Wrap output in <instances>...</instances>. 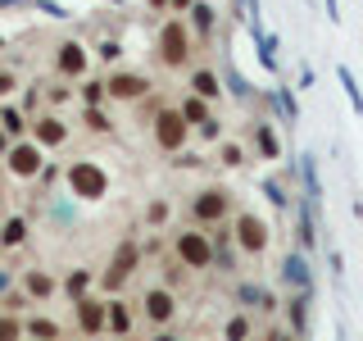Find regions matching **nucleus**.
Instances as JSON below:
<instances>
[{"label": "nucleus", "instance_id": "f257e3e1", "mask_svg": "<svg viewBox=\"0 0 363 341\" xmlns=\"http://www.w3.org/2000/svg\"><path fill=\"white\" fill-rule=\"evenodd\" d=\"M64 182H68V196L73 200H105L109 196V178L96 159H73L64 168Z\"/></svg>", "mask_w": 363, "mask_h": 341}, {"label": "nucleus", "instance_id": "f03ea898", "mask_svg": "<svg viewBox=\"0 0 363 341\" xmlns=\"http://www.w3.org/2000/svg\"><path fill=\"white\" fill-rule=\"evenodd\" d=\"M173 259L186 273H200V269H213V242L204 227H182L173 237Z\"/></svg>", "mask_w": 363, "mask_h": 341}, {"label": "nucleus", "instance_id": "7ed1b4c3", "mask_svg": "<svg viewBox=\"0 0 363 341\" xmlns=\"http://www.w3.org/2000/svg\"><path fill=\"white\" fill-rule=\"evenodd\" d=\"M236 210V200H232V191L227 187H200L196 196H191V219H196V227H218L227 214Z\"/></svg>", "mask_w": 363, "mask_h": 341}, {"label": "nucleus", "instance_id": "20e7f679", "mask_svg": "<svg viewBox=\"0 0 363 341\" xmlns=\"http://www.w3.org/2000/svg\"><path fill=\"white\" fill-rule=\"evenodd\" d=\"M136 269H141V246H136L132 237H128V242H118V246H113L109 269L100 273V287H105V291H123V287H128V278H132Z\"/></svg>", "mask_w": 363, "mask_h": 341}, {"label": "nucleus", "instance_id": "39448f33", "mask_svg": "<svg viewBox=\"0 0 363 341\" xmlns=\"http://www.w3.org/2000/svg\"><path fill=\"white\" fill-rule=\"evenodd\" d=\"M150 132H155V146L164 155H182V146H186V136H191V123L182 119L177 109H159L155 123H150Z\"/></svg>", "mask_w": 363, "mask_h": 341}, {"label": "nucleus", "instance_id": "423d86ee", "mask_svg": "<svg viewBox=\"0 0 363 341\" xmlns=\"http://www.w3.org/2000/svg\"><path fill=\"white\" fill-rule=\"evenodd\" d=\"M5 168L14 173L18 182H32L45 168V151L32 136H23V141H9V151H5Z\"/></svg>", "mask_w": 363, "mask_h": 341}, {"label": "nucleus", "instance_id": "0eeeda50", "mask_svg": "<svg viewBox=\"0 0 363 341\" xmlns=\"http://www.w3.org/2000/svg\"><path fill=\"white\" fill-rule=\"evenodd\" d=\"M232 242H236V250H241V255H264V250H268V223L259 219V214L241 210V214L232 219Z\"/></svg>", "mask_w": 363, "mask_h": 341}, {"label": "nucleus", "instance_id": "6e6552de", "mask_svg": "<svg viewBox=\"0 0 363 341\" xmlns=\"http://www.w3.org/2000/svg\"><path fill=\"white\" fill-rule=\"evenodd\" d=\"M159 60H164L168 68H182L191 60V28L182 18L164 23V32H159Z\"/></svg>", "mask_w": 363, "mask_h": 341}, {"label": "nucleus", "instance_id": "1a4fd4ad", "mask_svg": "<svg viewBox=\"0 0 363 341\" xmlns=\"http://www.w3.org/2000/svg\"><path fill=\"white\" fill-rule=\"evenodd\" d=\"M105 91H109V100L132 105V100H145V96H150V77L136 73V68H118L113 77H105Z\"/></svg>", "mask_w": 363, "mask_h": 341}, {"label": "nucleus", "instance_id": "9d476101", "mask_svg": "<svg viewBox=\"0 0 363 341\" xmlns=\"http://www.w3.org/2000/svg\"><path fill=\"white\" fill-rule=\"evenodd\" d=\"M73 318H77V337H105V301L100 296H82L73 301Z\"/></svg>", "mask_w": 363, "mask_h": 341}, {"label": "nucleus", "instance_id": "9b49d317", "mask_svg": "<svg viewBox=\"0 0 363 341\" xmlns=\"http://www.w3.org/2000/svg\"><path fill=\"white\" fill-rule=\"evenodd\" d=\"M141 314L150 318L155 328H168L173 323V314H177V291H168V287H150L141 296Z\"/></svg>", "mask_w": 363, "mask_h": 341}, {"label": "nucleus", "instance_id": "f8f14e48", "mask_svg": "<svg viewBox=\"0 0 363 341\" xmlns=\"http://www.w3.org/2000/svg\"><path fill=\"white\" fill-rule=\"evenodd\" d=\"M86 64H91V50L82 41H60L55 45V73L60 77H86Z\"/></svg>", "mask_w": 363, "mask_h": 341}, {"label": "nucleus", "instance_id": "ddd939ff", "mask_svg": "<svg viewBox=\"0 0 363 341\" xmlns=\"http://www.w3.org/2000/svg\"><path fill=\"white\" fill-rule=\"evenodd\" d=\"M28 132H32V141H37L41 151H60V146L68 141V123L60 119V114H41V119H32Z\"/></svg>", "mask_w": 363, "mask_h": 341}, {"label": "nucleus", "instance_id": "4468645a", "mask_svg": "<svg viewBox=\"0 0 363 341\" xmlns=\"http://www.w3.org/2000/svg\"><path fill=\"white\" fill-rule=\"evenodd\" d=\"M132 323H136V310L123 296H109L105 301V332L109 337H132Z\"/></svg>", "mask_w": 363, "mask_h": 341}, {"label": "nucleus", "instance_id": "2eb2a0df", "mask_svg": "<svg viewBox=\"0 0 363 341\" xmlns=\"http://www.w3.org/2000/svg\"><path fill=\"white\" fill-rule=\"evenodd\" d=\"M281 282L295 291H313V269H309V259H304V250H291L286 255V264H281Z\"/></svg>", "mask_w": 363, "mask_h": 341}, {"label": "nucleus", "instance_id": "dca6fc26", "mask_svg": "<svg viewBox=\"0 0 363 341\" xmlns=\"http://www.w3.org/2000/svg\"><path fill=\"white\" fill-rule=\"evenodd\" d=\"M186 28H191V37L209 41V37H213V28H218V9H213L209 0H196V5H191V18H186Z\"/></svg>", "mask_w": 363, "mask_h": 341}, {"label": "nucleus", "instance_id": "f3484780", "mask_svg": "<svg viewBox=\"0 0 363 341\" xmlns=\"http://www.w3.org/2000/svg\"><path fill=\"white\" fill-rule=\"evenodd\" d=\"M55 291H60V282L45 269H23V296H28V301H50Z\"/></svg>", "mask_w": 363, "mask_h": 341}, {"label": "nucleus", "instance_id": "a211bd4d", "mask_svg": "<svg viewBox=\"0 0 363 341\" xmlns=\"http://www.w3.org/2000/svg\"><path fill=\"white\" fill-rule=\"evenodd\" d=\"M309 301H313V291H295L291 301H286V323H291V337H304V332H309Z\"/></svg>", "mask_w": 363, "mask_h": 341}, {"label": "nucleus", "instance_id": "6ab92c4d", "mask_svg": "<svg viewBox=\"0 0 363 341\" xmlns=\"http://www.w3.org/2000/svg\"><path fill=\"white\" fill-rule=\"evenodd\" d=\"M191 96L218 100L223 96V73H213V68H191Z\"/></svg>", "mask_w": 363, "mask_h": 341}, {"label": "nucleus", "instance_id": "aec40b11", "mask_svg": "<svg viewBox=\"0 0 363 341\" xmlns=\"http://www.w3.org/2000/svg\"><path fill=\"white\" fill-rule=\"evenodd\" d=\"M236 305H245V310H259V314H272V310H277V301H272L264 287H255V282H241V287H236Z\"/></svg>", "mask_w": 363, "mask_h": 341}, {"label": "nucleus", "instance_id": "412c9836", "mask_svg": "<svg viewBox=\"0 0 363 341\" xmlns=\"http://www.w3.org/2000/svg\"><path fill=\"white\" fill-rule=\"evenodd\" d=\"M177 114L191 123V132H200V128H209V123H213V109H209V100H200V96H186V100L177 105Z\"/></svg>", "mask_w": 363, "mask_h": 341}, {"label": "nucleus", "instance_id": "4be33fe9", "mask_svg": "<svg viewBox=\"0 0 363 341\" xmlns=\"http://www.w3.org/2000/svg\"><path fill=\"white\" fill-rule=\"evenodd\" d=\"M91 287H96V269H73L60 282V291L68 296V301H82V296H91Z\"/></svg>", "mask_w": 363, "mask_h": 341}, {"label": "nucleus", "instance_id": "5701e85b", "mask_svg": "<svg viewBox=\"0 0 363 341\" xmlns=\"http://www.w3.org/2000/svg\"><path fill=\"white\" fill-rule=\"evenodd\" d=\"M23 337H28V341H64L60 323H55V318H41V314L23 318Z\"/></svg>", "mask_w": 363, "mask_h": 341}, {"label": "nucleus", "instance_id": "b1692460", "mask_svg": "<svg viewBox=\"0 0 363 341\" xmlns=\"http://www.w3.org/2000/svg\"><path fill=\"white\" fill-rule=\"evenodd\" d=\"M255 151H259V159H281V136L272 132V123H255Z\"/></svg>", "mask_w": 363, "mask_h": 341}, {"label": "nucleus", "instance_id": "393cba45", "mask_svg": "<svg viewBox=\"0 0 363 341\" xmlns=\"http://www.w3.org/2000/svg\"><path fill=\"white\" fill-rule=\"evenodd\" d=\"M28 114H23L18 105H0V132L9 136V141H23V132H28Z\"/></svg>", "mask_w": 363, "mask_h": 341}, {"label": "nucleus", "instance_id": "a878e982", "mask_svg": "<svg viewBox=\"0 0 363 341\" xmlns=\"http://www.w3.org/2000/svg\"><path fill=\"white\" fill-rule=\"evenodd\" d=\"M28 232H32L28 219H23V214H14V219H5V227H0V246H5V250H14V246L28 242Z\"/></svg>", "mask_w": 363, "mask_h": 341}, {"label": "nucleus", "instance_id": "bb28decb", "mask_svg": "<svg viewBox=\"0 0 363 341\" xmlns=\"http://www.w3.org/2000/svg\"><path fill=\"white\" fill-rule=\"evenodd\" d=\"M255 337V323H250V314H232L223 323V341H250Z\"/></svg>", "mask_w": 363, "mask_h": 341}, {"label": "nucleus", "instance_id": "cd10ccee", "mask_svg": "<svg viewBox=\"0 0 363 341\" xmlns=\"http://www.w3.org/2000/svg\"><path fill=\"white\" fill-rule=\"evenodd\" d=\"M168 219H173V200L168 196H155L150 205H145V227H164Z\"/></svg>", "mask_w": 363, "mask_h": 341}, {"label": "nucleus", "instance_id": "c85d7f7f", "mask_svg": "<svg viewBox=\"0 0 363 341\" xmlns=\"http://www.w3.org/2000/svg\"><path fill=\"white\" fill-rule=\"evenodd\" d=\"M77 96H82V105H105V100H109V91H105V77H86V82L82 87H77Z\"/></svg>", "mask_w": 363, "mask_h": 341}, {"label": "nucleus", "instance_id": "c756f323", "mask_svg": "<svg viewBox=\"0 0 363 341\" xmlns=\"http://www.w3.org/2000/svg\"><path fill=\"white\" fill-rule=\"evenodd\" d=\"M82 123H86L91 132H100V136H109V132H113V119H109L105 109H96V105H82Z\"/></svg>", "mask_w": 363, "mask_h": 341}, {"label": "nucleus", "instance_id": "7c9ffc66", "mask_svg": "<svg viewBox=\"0 0 363 341\" xmlns=\"http://www.w3.org/2000/svg\"><path fill=\"white\" fill-rule=\"evenodd\" d=\"M245 159H250V155H245V146H241V141H223V146H218V164H227V168H241Z\"/></svg>", "mask_w": 363, "mask_h": 341}, {"label": "nucleus", "instance_id": "2f4dec72", "mask_svg": "<svg viewBox=\"0 0 363 341\" xmlns=\"http://www.w3.org/2000/svg\"><path fill=\"white\" fill-rule=\"evenodd\" d=\"M300 173H304V191H309V205H318V164H313V155H304V159H300Z\"/></svg>", "mask_w": 363, "mask_h": 341}, {"label": "nucleus", "instance_id": "473e14b6", "mask_svg": "<svg viewBox=\"0 0 363 341\" xmlns=\"http://www.w3.org/2000/svg\"><path fill=\"white\" fill-rule=\"evenodd\" d=\"M0 341H23V318L0 310Z\"/></svg>", "mask_w": 363, "mask_h": 341}, {"label": "nucleus", "instance_id": "72a5a7b5", "mask_svg": "<svg viewBox=\"0 0 363 341\" xmlns=\"http://www.w3.org/2000/svg\"><path fill=\"white\" fill-rule=\"evenodd\" d=\"M264 200H268V205H277V210H286V205H291L286 187H281L277 178H264Z\"/></svg>", "mask_w": 363, "mask_h": 341}, {"label": "nucleus", "instance_id": "f704fd0d", "mask_svg": "<svg viewBox=\"0 0 363 341\" xmlns=\"http://www.w3.org/2000/svg\"><path fill=\"white\" fill-rule=\"evenodd\" d=\"M182 282H186V269L177 264V259H164V282H159V287H168V291H177Z\"/></svg>", "mask_w": 363, "mask_h": 341}, {"label": "nucleus", "instance_id": "c9c22d12", "mask_svg": "<svg viewBox=\"0 0 363 341\" xmlns=\"http://www.w3.org/2000/svg\"><path fill=\"white\" fill-rule=\"evenodd\" d=\"M336 73H340V87H345L350 105H354V109L363 114V91H359V82H354V73H350V68H336Z\"/></svg>", "mask_w": 363, "mask_h": 341}, {"label": "nucleus", "instance_id": "e433bc0d", "mask_svg": "<svg viewBox=\"0 0 363 341\" xmlns=\"http://www.w3.org/2000/svg\"><path fill=\"white\" fill-rule=\"evenodd\" d=\"M223 82H227L223 91H232L236 100H250V82H245L241 73H236V68H227V73H223Z\"/></svg>", "mask_w": 363, "mask_h": 341}, {"label": "nucleus", "instance_id": "4c0bfd02", "mask_svg": "<svg viewBox=\"0 0 363 341\" xmlns=\"http://www.w3.org/2000/svg\"><path fill=\"white\" fill-rule=\"evenodd\" d=\"M272 50H277V37H268V32H264V37H259V60H264V68L277 73V55H272Z\"/></svg>", "mask_w": 363, "mask_h": 341}, {"label": "nucleus", "instance_id": "58836bf2", "mask_svg": "<svg viewBox=\"0 0 363 341\" xmlns=\"http://www.w3.org/2000/svg\"><path fill=\"white\" fill-rule=\"evenodd\" d=\"M96 60H105V64H118V60H123V45L113 41V37H105V41L96 45Z\"/></svg>", "mask_w": 363, "mask_h": 341}, {"label": "nucleus", "instance_id": "ea45409f", "mask_svg": "<svg viewBox=\"0 0 363 341\" xmlns=\"http://www.w3.org/2000/svg\"><path fill=\"white\" fill-rule=\"evenodd\" d=\"M277 105H281V119L286 123H300V109H295V96L286 87H277Z\"/></svg>", "mask_w": 363, "mask_h": 341}, {"label": "nucleus", "instance_id": "a19ab883", "mask_svg": "<svg viewBox=\"0 0 363 341\" xmlns=\"http://www.w3.org/2000/svg\"><path fill=\"white\" fill-rule=\"evenodd\" d=\"M18 87V73H9V68H0V100H9Z\"/></svg>", "mask_w": 363, "mask_h": 341}, {"label": "nucleus", "instance_id": "79ce46f5", "mask_svg": "<svg viewBox=\"0 0 363 341\" xmlns=\"http://www.w3.org/2000/svg\"><path fill=\"white\" fill-rule=\"evenodd\" d=\"M45 100H50V105H68V100H73V87H60V82H55L50 91H45Z\"/></svg>", "mask_w": 363, "mask_h": 341}, {"label": "nucleus", "instance_id": "37998d69", "mask_svg": "<svg viewBox=\"0 0 363 341\" xmlns=\"http://www.w3.org/2000/svg\"><path fill=\"white\" fill-rule=\"evenodd\" d=\"M23 305H28V296H23V291H9L0 310H5V314H23Z\"/></svg>", "mask_w": 363, "mask_h": 341}, {"label": "nucleus", "instance_id": "c03bdc74", "mask_svg": "<svg viewBox=\"0 0 363 341\" xmlns=\"http://www.w3.org/2000/svg\"><path fill=\"white\" fill-rule=\"evenodd\" d=\"M150 341H182V337H177V332H173V328H159V332H155V337H150Z\"/></svg>", "mask_w": 363, "mask_h": 341}, {"label": "nucleus", "instance_id": "a18cd8bd", "mask_svg": "<svg viewBox=\"0 0 363 341\" xmlns=\"http://www.w3.org/2000/svg\"><path fill=\"white\" fill-rule=\"evenodd\" d=\"M264 341H300V337H291V332H277V328H268V337Z\"/></svg>", "mask_w": 363, "mask_h": 341}, {"label": "nucleus", "instance_id": "49530a36", "mask_svg": "<svg viewBox=\"0 0 363 341\" xmlns=\"http://www.w3.org/2000/svg\"><path fill=\"white\" fill-rule=\"evenodd\" d=\"M196 0H168V9H191Z\"/></svg>", "mask_w": 363, "mask_h": 341}, {"label": "nucleus", "instance_id": "de8ad7c7", "mask_svg": "<svg viewBox=\"0 0 363 341\" xmlns=\"http://www.w3.org/2000/svg\"><path fill=\"white\" fill-rule=\"evenodd\" d=\"M9 278H14V273H9V269H0V291L9 287Z\"/></svg>", "mask_w": 363, "mask_h": 341}, {"label": "nucleus", "instance_id": "09e8293b", "mask_svg": "<svg viewBox=\"0 0 363 341\" xmlns=\"http://www.w3.org/2000/svg\"><path fill=\"white\" fill-rule=\"evenodd\" d=\"M168 5V0H150V9H164Z\"/></svg>", "mask_w": 363, "mask_h": 341}, {"label": "nucleus", "instance_id": "8fccbe9b", "mask_svg": "<svg viewBox=\"0 0 363 341\" xmlns=\"http://www.w3.org/2000/svg\"><path fill=\"white\" fill-rule=\"evenodd\" d=\"M0 50H5V37H0Z\"/></svg>", "mask_w": 363, "mask_h": 341}, {"label": "nucleus", "instance_id": "3c124183", "mask_svg": "<svg viewBox=\"0 0 363 341\" xmlns=\"http://www.w3.org/2000/svg\"><path fill=\"white\" fill-rule=\"evenodd\" d=\"M77 341H91V337H77Z\"/></svg>", "mask_w": 363, "mask_h": 341}, {"label": "nucleus", "instance_id": "603ef678", "mask_svg": "<svg viewBox=\"0 0 363 341\" xmlns=\"http://www.w3.org/2000/svg\"><path fill=\"white\" fill-rule=\"evenodd\" d=\"M109 5H118V0H109Z\"/></svg>", "mask_w": 363, "mask_h": 341}, {"label": "nucleus", "instance_id": "864d4df0", "mask_svg": "<svg viewBox=\"0 0 363 341\" xmlns=\"http://www.w3.org/2000/svg\"><path fill=\"white\" fill-rule=\"evenodd\" d=\"M23 341H28V337H23Z\"/></svg>", "mask_w": 363, "mask_h": 341}]
</instances>
